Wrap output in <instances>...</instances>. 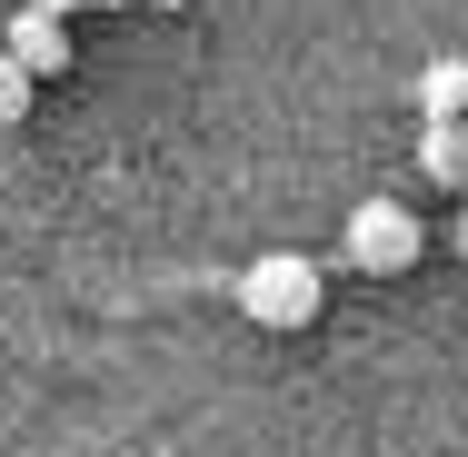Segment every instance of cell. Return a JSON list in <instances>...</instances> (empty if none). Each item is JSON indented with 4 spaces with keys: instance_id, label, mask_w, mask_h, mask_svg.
Masks as SVG:
<instances>
[{
    "instance_id": "obj_1",
    "label": "cell",
    "mask_w": 468,
    "mask_h": 457,
    "mask_svg": "<svg viewBox=\"0 0 468 457\" xmlns=\"http://www.w3.org/2000/svg\"><path fill=\"white\" fill-rule=\"evenodd\" d=\"M239 308H250L260 328H309V318H319V269H309L299 249H270V259L239 269Z\"/></svg>"
},
{
    "instance_id": "obj_2",
    "label": "cell",
    "mask_w": 468,
    "mask_h": 457,
    "mask_svg": "<svg viewBox=\"0 0 468 457\" xmlns=\"http://www.w3.org/2000/svg\"><path fill=\"white\" fill-rule=\"evenodd\" d=\"M419 209H399V199H359L349 209V259L369 278H399V269H419Z\"/></svg>"
},
{
    "instance_id": "obj_3",
    "label": "cell",
    "mask_w": 468,
    "mask_h": 457,
    "mask_svg": "<svg viewBox=\"0 0 468 457\" xmlns=\"http://www.w3.org/2000/svg\"><path fill=\"white\" fill-rule=\"evenodd\" d=\"M0 50H10L30 80H60V70H70V30H60L50 10H20V20L0 30Z\"/></svg>"
},
{
    "instance_id": "obj_4",
    "label": "cell",
    "mask_w": 468,
    "mask_h": 457,
    "mask_svg": "<svg viewBox=\"0 0 468 457\" xmlns=\"http://www.w3.org/2000/svg\"><path fill=\"white\" fill-rule=\"evenodd\" d=\"M419 180L429 189H468V119H429V130H419Z\"/></svg>"
},
{
    "instance_id": "obj_5",
    "label": "cell",
    "mask_w": 468,
    "mask_h": 457,
    "mask_svg": "<svg viewBox=\"0 0 468 457\" xmlns=\"http://www.w3.org/2000/svg\"><path fill=\"white\" fill-rule=\"evenodd\" d=\"M419 109H429V119H468V60L459 50L419 70Z\"/></svg>"
},
{
    "instance_id": "obj_6",
    "label": "cell",
    "mask_w": 468,
    "mask_h": 457,
    "mask_svg": "<svg viewBox=\"0 0 468 457\" xmlns=\"http://www.w3.org/2000/svg\"><path fill=\"white\" fill-rule=\"evenodd\" d=\"M30 90H40V80H30V70L0 50V130H20V119H30Z\"/></svg>"
},
{
    "instance_id": "obj_7",
    "label": "cell",
    "mask_w": 468,
    "mask_h": 457,
    "mask_svg": "<svg viewBox=\"0 0 468 457\" xmlns=\"http://www.w3.org/2000/svg\"><path fill=\"white\" fill-rule=\"evenodd\" d=\"M30 10H50V20H60V10H80V0H30Z\"/></svg>"
},
{
    "instance_id": "obj_8",
    "label": "cell",
    "mask_w": 468,
    "mask_h": 457,
    "mask_svg": "<svg viewBox=\"0 0 468 457\" xmlns=\"http://www.w3.org/2000/svg\"><path fill=\"white\" fill-rule=\"evenodd\" d=\"M459 259H468V219H459Z\"/></svg>"
},
{
    "instance_id": "obj_9",
    "label": "cell",
    "mask_w": 468,
    "mask_h": 457,
    "mask_svg": "<svg viewBox=\"0 0 468 457\" xmlns=\"http://www.w3.org/2000/svg\"><path fill=\"white\" fill-rule=\"evenodd\" d=\"M160 10H180V0H160Z\"/></svg>"
},
{
    "instance_id": "obj_10",
    "label": "cell",
    "mask_w": 468,
    "mask_h": 457,
    "mask_svg": "<svg viewBox=\"0 0 468 457\" xmlns=\"http://www.w3.org/2000/svg\"><path fill=\"white\" fill-rule=\"evenodd\" d=\"M110 10H120V0H110Z\"/></svg>"
}]
</instances>
